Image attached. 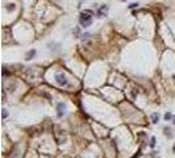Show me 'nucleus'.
<instances>
[{"label":"nucleus","instance_id":"ddd939ff","mask_svg":"<svg viewBox=\"0 0 175 158\" xmlns=\"http://www.w3.org/2000/svg\"><path fill=\"white\" fill-rule=\"evenodd\" d=\"M3 117H4V119L7 117V112H6V111H3Z\"/></svg>","mask_w":175,"mask_h":158},{"label":"nucleus","instance_id":"2eb2a0df","mask_svg":"<svg viewBox=\"0 0 175 158\" xmlns=\"http://www.w3.org/2000/svg\"><path fill=\"white\" fill-rule=\"evenodd\" d=\"M174 149H175V146H174Z\"/></svg>","mask_w":175,"mask_h":158},{"label":"nucleus","instance_id":"9b49d317","mask_svg":"<svg viewBox=\"0 0 175 158\" xmlns=\"http://www.w3.org/2000/svg\"><path fill=\"white\" fill-rule=\"evenodd\" d=\"M140 155H141V149L138 150V152H137V154H134L132 158H138V157H140Z\"/></svg>","mask_w":175,"mask_h":158},{"label":"nucleus","instance_id":"9d476101","mask_svg":"<svg viewBox=\"0 0 175 158\" xmlns=\"http://www.w3.org/2000/svg\"><path fill=\"white\" fill-rule=\"evenodd\" d=\"M171 117H172L171 113H166V115H165V119H166V120H170Z\"/></svg>","mask_w":175,"mask_h":158},{"label":"nucleus","instance_id":"7ed1b4c3","mask_svg":"<svg viewBox=\"0 0 175 158\" xmlns=\"http://www.w3.org/2000/svg\"><path fill=\"white\" fill-rule=\"evenodd\" d=\"M82 42H83L84 46L91 45V34L90 33H86V34H82Z\"/></svg>","mask_w":175,"mask_h":158},{"label":"nucleus","instance_id":"20e7f679","mask_svg":"<svg viewBox=\"0 0 175 158\" xmlns=\"http://www.w3.org/2000/svg\"><path fill=\"white\" fill-rule=\"evenodd\" d=\"M107 12H108V7H107V6L100 7V9L98 11V16H99V17H103V16H105V14H107Z\"/></svg>","mask_w":175,"mask_h":158},{"label":"nucleus","instance_id":"39448f33","mask_svg":"<svg viewBox=\"0 0 175 158\" xmlns=\"http://www.w3.org/2000/svg\"><path fill=\"white\" fill-rule=\"evenodd\" d=\"M36 55V50L33 49V50H29L28 53H26V59H32V58Z\"/></svg>","mask_w":175,"mask_h":158},{"label":"nucleus","instance_id":"0eeeda50","mask_svg":"<svg viewBox=\"0 0 175 158\" xmlns=\"http://www.w3.org/2000/svg\"><path fill=\"white\" fill-rule=\"evenodd\" d=\"M14 8H16V7H14V4H8V6H7V11H9V12L14 11Z\"/></svg>","mask_w":175,"mask_h":158},{"label":"nucleus","instance_id":"f257e3e1","mask_svg":"<svg viewBox=\"0 0 175 158\" xmlns=\"http://www.w3.org/2000/svg\"><path fill=\"white\" fill-rule=\"evenodd\" d=\"M92 14H94V12L90 11V9H86V11H83L81 13V17H79V23H81L82 26H88L91 25L92 23Z\"/></svg>","mask_w":175,"mask_h":158},{"label":"nucleus","instance_id":"f03ea898","mask_svg":"<svg viewBox=\"0 0 175 158\" xmlns=\"http://www.w3.org/2000/svg\"><path fill=\"white\" fill-rule=\"evenodd\" d=\"M55 81H57V83L59 84V86H67V84H69L66 77H65L63 74H58L57 77H55Z\"/></svg>","mask_w":175,"mask_h":158},{"label":"nucleus","instance_id":"6e6552de","mask_svg":"<svg viewBox=\"0 0 175 158\" xmlns=\"http://www.w3.org/2000/svg\"><path fill=\"white\" fill-rule=\"evenodd\" d=\"M158 119H159V117H158L157 113H153V115H152V120H153V123H158Z\"/></svg>","mask_w":175,"mask_h":158},{"label":"nucleus","instance_id":"423d86ee","mask_svg":"<svg viewBox=\"0 0 175 158\" xmlns=\"http://www.w3.org/2000/svg\"><path fill=\"white\" fill-rule=\"evenodd\" d=\"M57 109H58V116H62V109H65V104L59 103L57 107Z\"/></svg>","mask_w":175,"mask_h":158},{"label":"nucleus","instance_id":"1a4fd4ad","mask_svg":"<svg viewBox=\"0 0 175 158\" xmlns=\"http://www.w3.org/2000/svg\"><path fill=\"white\" fill-rule=\"evenodd\" d=\"M150 146H152V148L155 146V138L154 137H152V140H150Z\"/></svg>","mask_w":175,"mask_h":158},{"label":"nucleus","instance_id":"4468645a","mask_svg":"<svg viewBox=\"0 0 175 158\" xmlns=\"http://www.w3.org/2000/svg\"><path fill=\"white\" fill-rule=\"evenodd\" d=\"M174 125H175V119H174Z\"/></svg>","mask_w":175,"mask_h":158},{"label":"nucleus","instance_id":"f8f14e48","mask_svg":"<svg viewBox=\"0 0 175 158\" xmlns=\"http://www.w3.org/2000/svg\"><path fill=\"white\" fill-rule=\"evenodd\" d=\"M137 6H138V3H132V4L129 6V8H136Z\"/></svg>","mask_w":175,"mask_h":158}]
</instances>
